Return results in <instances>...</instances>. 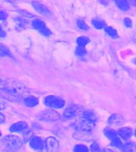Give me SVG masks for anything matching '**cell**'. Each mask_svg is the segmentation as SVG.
Returning a JSON list of instances; mask_svg holds the SVG:
<instances>
[{
    "mask_svg": "<svg viewBox=\"0 0 136 152\" xmlns=\"http://www.w3.org/2000/svg\"><path fill=\"white\" fill-rule=\"evenodd\" d=\"M1 91L5 99L15 101L20 100L22 95L26 93V89L21 83L15 81L8 80L4 83Z\"/></svg>",
    "mask_w": 136,
    "mask_h": 152,
    "instance_id": "obj_1",
    "label": "cell"
},
{
    "mask_svg": "<svg viewBox=\"0 0 136 152\" xmlns=\"http://www.w3.org/2000/svg\"><path fill=\"white\" fill-rule=\"evenodd\" d=\"M23 145L21 138L14 135H6L2 139L1 149L3 152H15L18 151Z\"/></svg>",
    "mask_w": 136,
    "mask_h": 152,
    "instance_id": "obj_2",
    "label": "cell"
},
{
    "mask_svg": "<svg viewBox=\"0 0 136 152\" xmlns=\"http://www.w3.org/2000/svg\"><path fill=\"white\" fill-rule=\"evenodd\" d=\"M84 112V108L81 105L72 104L66 108L64 112L63 117L66 119H71L78 115H83Z\"/></svg>",
    "mask_w": 136,
    "mask_h": 152,
    "instance_id": "obj_3",
    "label": "cell"
},
{
    "mask_svg": "<svg viewBox=\"0 0 136 152\" xmlns=\"http://www.w3.org/2000/svg\"><path fill=\"white\" fill-rule=\"evenodd\" d=\"M36 117L40 121H56L60 119L61 115L54 110L47 109L38 113Z\"/></svg>",
    "mask_w": 136,
    "mask_h": 152,
    "instance_id": "obj_4",
    "label": "cell"
},
{
    "mask_svg": "<svg viewBox=\"0 0 136 152\" xmlns=\"http://www.w3.org/2000/svg\"><path fill=\"white\" fill-rule=\"evenodd\" d=\"M44 104L53 109H60L64 107L65 101L58 96H48L44 99Z\"/></svg>",
    "mask_w": 136,
    "mask_h": 152,
    "instance_id": "obj_5",
    "label": "cell"
},
{
    "mask_svg": "<svg viewBox=\"0 0 136 152\" xmlns=\"http://www.w3.org/2000/svg\"><path fill=\"white\" fill-rule=\"evenodd\" d=\"M94 125L95 124L91 123L86 120L85 119L82 118L76 121V123L74 124V127L77 131L91 132L93 129Z\"/></svg>",
    "mask_w": 136,
    "mask_h": 152,
    "instance_id": "obj_6",
    "label": "cell"
},
{
    "mask_svg": "<svg viewBox=\"0 0 136 152\" xmlns=\"http://www.w3.org/2000/svg\"><path fill=\"white\" fill-rule=\"evenodd\" d=\"M45 148L46 152H58L59 151V143L57 139L50 137L46 139Z\"/></svg>",
    "mask_w": 136,
    "mask_h": 152,
    "instance_id": "obj_7",
    "label": "cell"
},
{
    "mask_svg": "<svg viewBox=\"0 0 136 152\" xmlns=\"http://www.w3.org/2000/svg\"><path fill=\"white\" fill-rule=\"evenodd\" d=\"M32 26L35 29L45 36H50L51 34V31L47 28L45 23L40 20H34L32 22Z\"/></svg>",
    "mask_w": 136,
    "mask_h": 152,
    "instance_id": "obj_8",
    "label": "cell"
},
{
    "mask_svg": "<svg viewBox=\"0 0 136 152\" xmlns=\"http://www.w3.org/2000/svg\"><path fill=\"white\" fill-rule=\"evenodd\" d=\"M30 146L35 151H42L45 147V143L40 137L34 136L30 140Z\"/></svg>",
    "mask_w": 136,
    "mask_h": 152,
    "instance_id": "obj_9",
    "label": "cell"
},
{
    "mask_svg": "<svg viewBox=\"0 0 136 152\" xmlns=\"http://www.w3.org/2000/svg\"><path fill=\"white\" fill-rule=\"evenodd\" d=\"M28 129V125L24 121L17 122L10 127V131L12 132L24 133Z\"/></svg>",
    "mask_w": 136,
    "mask_h": 152,
    "instance_id": "obj_10",
    "label": "cell"
},
{
    "mask_svg": "<svg viewBox=\"0 0 136 152\" xmlns=\"http://www.w3.org/2000/svg\"><path fill=\"white\" fill-rule=\"evenodd\" d=\"M124 123V118L119 113H115L112 115L108 119V123L113 126L122 125Z\"/></svg>",
    "mask_w": 136,
    "mask_h": 152,
    "instance_id": "obj_11",
    "label": "cell"
},
{
    "mask_svg": "<svg viewBox=\"0 0 136 152\" xmlns=\"http://www.w3.org/2000/svg\"><path fill=\"white\" fill-rule=\"evenodd\" d=\"M73 137L74 139L81 141H89L91 140V132L86 131H76L73 133Z\"/></svg>",
    "mask_w": 136,
    "mask_h": 152,
    "instance_id": "obj_12",
    "label": "cell"
},
{
    "mask_svg": "<svg viewBox=\"0 0 136 152\" xmlns=\"http://www.w3.org/2000/svg\"><path fill=\"white\" fill-rule=\"evenodd\" d=\"M117 134L119 135V137L122 138V139L124 140H127L131 137L132 134V130L130 127H122L118 130Z\"/></svg>",
    "mask_w": 136,
    "mask_h": 152,
    "instance_id": "obj_13",
    "label": "cell"
},
{
    "mask_svg": "<svg viewBox=\"0 0 136 152\" xmlns=\"http://www.w3.org/2000/svg\"><path fill=\"white\" fill-rule=\"evenodd\" d=\"M32 4L34 8L36 10V11L44 16H48L50 14V12L48 8L45 6H44L42 3L38 2H33L32 3Z\"/></svg>",
    "mask_w": 136,
    "mask_h": 152,
    "instance_id": "obj_14",
    "label": "cell"
},
{
    "mask_svg": "<svg viewBox=\"0 0 136 152\" xmlns=\"http://www.w3.org/2000/svg\"><path fill=\"white\" fill-rule=\"evenodd\" d=\"M83 118L91 123L95 124L97 121V115L93 110H89L85 111L83 113Z\"/></svg>",
    "mask_w": 136,
    "mask_h": 152,
    "instance_id": "obj_15",
    "label": "cell"
},
{
    "mask_svg": "<svg viewBox=\"0 0 136 152\" xmlns=\"http://www.w3.org/2000/svg\"><path fill=\"white\" fill-rule=\"evenodd\" d=\"M38 99L34 96H29L24 99V103L29 107H34L38 104Z\"/></svg>",
    "mask_w": 136,
    "mask_h": 152,
    "instance_id": "obj_16",
    "label": "cell"
},
{
    "mask_svg": "<svg viewBox=\"0 0 136 152\" xmlns=\"http://www.w3.org/2000/svg\"><path fill=\"white\" fill-rule=\"evenodd\" d=\"M121 149L123 152H136V145L133 142H128L123 145Z\"/></svg>",
    "mask_w": 136,
    "mask_h": 152,
    "instance_id": "obj_17",
    "label": "cell"
},
{
    "mask_svg": "<svg viewBox=\"0 0 136 152\" xmlns=\"http://www.w3.org/2000/svg\"><path fill=\"white\" fill-rule=\"evenodd\" d=\"M105 134L109 139L112 140L113 138L116 137L118 134L117 132L115 130L111 129L110 128H106L105 130Z\"/></svg>",
    "mask_w": 136,
    "mask_h": 152,
    "instance_id": "obj_18",
    "label": "cell"
},
{
    "mask_svg": "<svg viewBox=\"0 0 136 152\" xmlns=\"http://www.w3.org/2000/svg\"><path fill=\"white\" fill-rule=\"evenodd\" d=\"M117 7L123 11H127L130 8L129 4L126 1H116Z\"/></svg>",
    "mask_w": 136,
    "mask_h": 152,
    "instance_id": "obj_19",
    "label": "cell"
},
{
    "mask_svg": "<svg viewBox=\"0 0 136 152\" xmlns=\"http://www.w3.org/2000/svg\"><path fill=\"white\" fill-rule=\"evenodd\" d=\"M93 25L95 28L99 29L103 28L105 26V23L103 20L99 19H94L91 21Z\"/></svg>",
    "mask_w": 136,
    "mask_h": 152,
    "instance_id": "obj_20",
    "label": "cell"
},
{
    "mask_svg": "<svg viewBox=\"0 0 136 152\" xmlns=\"http://www.w3.org/2000/svg\"><path fill=\"white\" fill-rule=\"evenodd\" d=\"M73 152H89V150L85 145L78 144L74 146Z\"/></svg>",
    "mask_w": 136,
    "mask_h": 152,
    "instance_id": "obj_21",
    "label": "cell"
},
{
    "mask_svg": "<svg viewBox=\"0 0 136 152\" xmlns=\"http://www.w3.org/2000/svg\"><path fill=\"white\" fill-rule=\"evenodd\" d=\"M111 144L112 146L116 148H121L123 146L122 140L120 139V138L117 137L113 138V139L111 140Z\"/></svg>",
    "mask_w": 136,
    "mask_h": 152,
    "instance_id": "obj_22",
    "label": "cell"
},
{
    "mask_svg": "<svg viewBox=\"0 0 136 152\" xmlns=\"http://www.w3.org/2000/svg\"><path fill=\"white\" fill-rule=\"evenodd\" d=\"M105 32L108 34L109 36H110L112 38H115L118 37V34L117 31L111 27H106L105 28Z\"/></svg>",
    "mask_w": 136,
    "mask_h": 152,
    "instance_id": "obj_23",
    "label": "cell"
},
{
    "mask_svg": "<svg viewBox=\"0 0 136 152\" xmlns=\"http://www.w3.org/2000/svg\"><path fill=\"white\" fill-rule=\"evenodd\" d=\"M33 132L30 130H26L23 133V141L24 142H26L29 140H30L31 138H32Z\"/></svg>",
    "mask_w": 136,
    "mask_h": 152,
    "instance_id": "obj_24",
    "label": "cell"
},
{
    "mask_svg": "<svg viewBox=\"0 0 136 152\" xmlns=\"http://www.w3.org/2000/svg\"><path fill=\"white\" fill-rule=\"evenodd\" d=\"M89 41V39L87 37L82 36V37H80L78 38L77 43L80 46H83L84 47L85 45L88 44Z\"/></svg>",
    "mask_w": 136,
    "mask_h": 152,
    "instance_id": "obj_25",
    "label": "cell"
},
{
    "mask_svg": "<svg viewBox=\"0 0 136 152\" xmlns=\"http://www.w3.org/2000/svg\"><path fill=\"white\" fill-rule=\"evenodd\" d=\"M90 151L91 152H102L103 151H102L99 144L96 142H94L90 147Z\"/></svg>",
    "mask_w": 136,
    "mask_h": 152,
    "instance_id": "obj_26",
    "label": "cell"
},
{
    "mask_svg": "<svg viewBox=\"0 0 136 152\" xmlns=\"http://www.w3.org/2000/svg\"><path fill=\"white\" fill-rule=\"evenodd\" d=\"M77 26L83 30H87L88 29V26L86 24L85 21L82 20H77Z\"/></svg>",
    "mask_w": 136,
    "mask_h": 152,
    "instance_id": "obj_27",
    "label": "cell"
},
{
    "mask_svg": "<svg viewBox=\"0 0 136 152\" xmlns=\"http://www.w3.org/2000/svg\"><path fill=\"white\" fill-rule=\"evenodd\" d=\"M75 53L79 56H82L86 53V50L83 46H79L76 48L75 50Z\"/></svg>",
    "mask_w": 136,
    "mask_h": 152,
    "instance_id": "obj_28",
    "label": "cell"
},
{
    "mask_svg": "<svg viewBox=\"0 0 136 152\" xmlns=\"http://www.w3.org/2000/svg\"><path fill=\"white\" fill-rule=\"evenodd\" d=\"M1 56H7L9 54V51L8 49L3 44L1 45Z\"/></svg>",
    "mask_w": 136,
    "mask_h": 152,
    "instance_id": "obj_29",
    "label": "cell"
},
{
    "mask_svg": "<svg viewBox=\"0 0 136 152\" xmlns=\"http://www.w3.org/2000/svg\"><path fill=\"white\" fill-rule=\"evenodd\" d=\"M124 23L125 25L128 28H130L132 26V21L129 18H125L124 20Z\"/></svg>",
    "mask_w": 136,
    "mask_h": 152,
    "instance_id": "obj_30",
    "label": "cell"
},
{
    "mask_svg": "<svg viewBox=\"0 0 136 152\" xmlns=\"http://www.w3.org/2000/svg\"><path fill=\"white\" fill-rule=\"evenodd\" d=\"M7 17V15L4 11H1V20H5Z\"/></svg>",
    "mask_w": 136,
    "mask_h": 152,
    "instance_id": "obj_31",
    "label": "cell"
},
{
    "mask_svg": "<svg viewBox=\"0 0 136 152\" xmlns=\"http://www.w3.org/2000/svg\"><path fill=\"white\" fill-rule=\"evenodd\" d=\"M102 152H116L115 151H113V149H108V148H106V149H103Z\"/></svg>",
    "mask_w": 136,
    "mask_h": 152,
    "instance_id": "obj_32",
    "label": "cell"
},
{
    "mask_svg": "<svg viewBox=\"0 0 136 152\" xmlns=\"http://www.w3.org/2000/svg\"><path fill=\"white\" fill-rule=\"evenodd\" d=\"M5 36H6V34H5V32H4L3 30H1V37H4Z\"/></svg>",
    "mask_w": 136,
    "mask_h": 152,
    "instance_id": "obj_33",
    "label": "cell"
},
{
    "mask_svg": "<svg viewBox=\"0 0 136 152\" xmlns=\"http://www.w3.org/2000/svg\"><path fill=\"white\" fill-rule=\"evenodd\" d=\"M4 119H5L3 115L1 113V123H3Z\"/></svg>",
    "mask_w": 136,
    "mask_h": 152,
    "instance_id": "obj_34",
    "label": "cell"
},
{
    "mask_svg": "<svg viewBox=\"0 0 136 152\" xmlns=\"http://www.w3.org/2000/svg\"><path fill=\"white\" fill-rule=\"evenodd\" d=\"M134 62H135V64H136V59L134 60Z\"/></svg>",
    "mask_w": 136,
    "mask_h": 152,
    "instance_id": "obj_35",
    "label": "cell"
},
{
    "mask_svg": "<svg viewBox=\"0 0 136 152\" xmlns=\"http://www.w3.org/2000/svg\"><path fill=\"white\" fill-rule=\"evenodd\" d=\"M135 135H136V130H135Z\"/></svg>",
    "mask_w": 136,
    "mask_h": 152,
    "instance_id": "obj_36",
    "label": "cell"
}]
</instances>
